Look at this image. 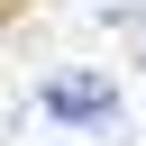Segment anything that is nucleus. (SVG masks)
<instances>
[{
  "label": "nucleus",
  "mask_w": 146,
  "mask_h": 146,
  "mask_svg": "<svg viewBox=\"0 0 146 146\" xmlns=\"http://www.w3.org/2000/svg\"><path fill=\"white\" fill-rule=\"evenodd\" d=\"M36 110H46L55 128H82V137H128V100H119V82L91 73V64H55V73L36 82Z\"/></svg>",
  "instance_id": "f257e3e1"
},
{
  "label": "nucleus",
  "mask_w": 146,
  "mask_h": 146,
  "mask_svg": "<svg viewBox=\"0 0 146 146\" xmlns=\"http://www.w3.org/2000/svg\"><path fill=\"white\" fill-rule=\"evenodd\" d=\"M119 27H128V46H137V64H146V9H119Z\"/></svg>",
  "instance_id": "f03ea898"
}]
</instances>
